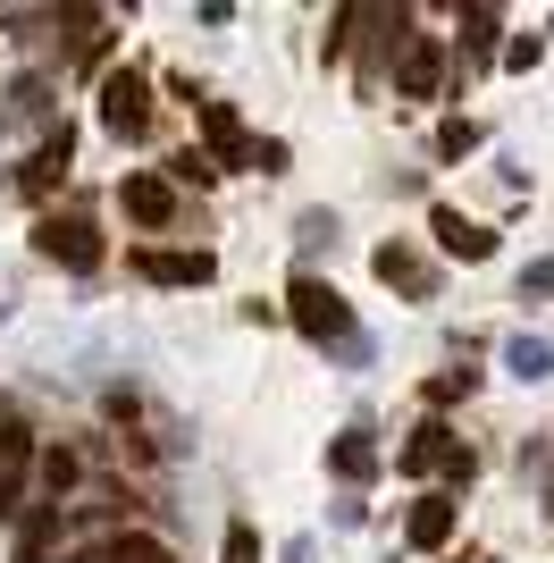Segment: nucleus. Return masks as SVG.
Instances as JSON below:
<instances>
[{
    "mask_svg": "<svg viewBox=\"0 0 554 563\" xmlns=\"http://www.w3.org/2000/svg\"><path fill=\"white\" fill-rule=\"evenodd\" d=\"M286 320H295L311 345H328V353H362V329H353L345 295L320 286V278H295V286H286Z\"/></svg>",
    "mask_w": 554,
    "mask_h": 563,
    "instance_id": "obj_1",
    "label": "nucleus"
},
{
    "mask_svg": "<svg viewBox=\"0 0 554 563\" xmlns=\"http://www.w3.org/2000/svg\"><path fill=\"white\" fill-rule=\"evenodd\" d=\"M34 244H43V261H59V269H101V228H92L85 211H51L43 228H34Z\"/></svg>",
    "mask_w": 554,
    "mask_h": 563,
    "instance_id": "obj_2",
    "label": "nucleus"
},
{
    "mask_svg": "<svg viewBox=\"0 0 554 563\" xmlns=\"http://www.w3.org/2000/svg\"><path fill=\"white\" fill-rule=\"evenodd\" d=\"M101 126H110L118 143H135L143 126H152V85H143V68L101 76Z\"/></svg>",
    "mask_w": 554,
    "mask_h": 563,
    "instance_id": "obj_3",
    "label": "nucleus"
},
{
    "mask_svg": "<svg viewBox=\"0 0 554 563\" xmlns=\"http://www.w3.org/2000/svg\"><path fill=\"white\" fill-rule=\"evenodd\" d=\"M118 211L135 219V228H168V219H177V177H160V168L126 177V186H118Z\"/></svg>",
    "mask_w": 554,
    "mask_h": 563,
    "instance_id": "obj_4",
    "label": "nucleus"
},
{
    "mask_svg": "<svg viewBox=\"0 0 554 563\" xmlns=\"http://www.w3.org/2000/svg\"><path fill=\"white\" fill-rule=\"evenodd\" d=\"M454 521L462 514H454V496H445V488L437 496H412V514H403V547H412V555H437V547L454 539Z\"/></svg>",
    "mask_w": 554,
    "mask_h": 563,
    "instance_id": "obj_5",
    "label": "nucleus"
},
{
    "mask_svg": "<svg viewBox=\"0 0 554 563\" xmlns=\"http://www.w3.org/2000/svg\"><path fill=\"white\" fill-rule=\"evenodd\" d=\"M135 269H143L152 286H210V278H219V261H210L202 244H193V253H160V244H143Z\"/></svg>",
    "mask_w": 554,
    "mask_h": 563,
    "instance_id": "obj_6",
    "label": "nucleus"
},
{
    "mask_svg": "<svg viewBox=\"0 0 554 563\" xmlns=\"http://www.w3.org/2000/svg\"><path fill=\"white\" fill-rule=\"evenodd\" d=\"M437 76H445V43H437V34H412V51L395 59V93L429 101V93H437Z\"/></svg>",
    "mask_w": 554,
    "mask_h": 563,
    "instance_id": "obj_7",
    "label": "nucleus"
},
{
    "mask_svg": "<svg viewBox=\"0 0 554 563\" xmlns=\"http://www.w3.org/2000/svg\"><path fill=\"white\" fill-rule=\"evenodd\" d=\"M454 429L445 421H420L412 438H403V454H395V471H412V479H429V471H454Z\"/></svg>",
    "mask_w": 554,
    "mask_h": 563,
    "instance_id": "obj_8",
    "label": "nucleus"
},
{
    "mask_svg": "<svg viewBox=\"0 0 554 563\" xmlns=\"http://www.w3.org/2000/svg\"><path fill=\"white\" fill-rule=\"evenodd\" d=\"M369 269H378L395 295H412V303H429V295H437V269H429L412 244H378V261H369Z\"/></svg>",
    "mask_w": 554,
    "mask_h": 563,
    "instance_id": "obj_9",
    "label": "nucleus"
},
{
    "mask_svg": "<svg viewBox=\"0 0 554 563\" xmlns=\"http://www.w3.org/2000/svg\"><path fill=\"white\" fill-rule=\"evenodd\" d=\"M202 135H210V161L219 168H253V135H244V118L228 101H202Z\"/></svg>",
    "mask_w": 554,
    "mask_h": 563,
    "instance_id": "obj_10",
    "label": "nucleus"
},
{
    "mask_svg": "<svg viewBox=\"0 0 554 563\" xmlns=\"http://www.w3.org/2000/svg\"><path fill=\"white\" fill-rule=\"evenodd\" d=\"M429 235H437L454 261H487V253H496V235H487L479 219H462V211H429Z\"/></svg>",
    "mask_w": 554,
    "mask_h": 563,
    "instance_id": "obj_11",
    "label": "nucleus"
},
{
    "mask_svg": "<svg viewBox=\"0 0 554 563\" xmlns=\"http://www.w3.org/2000/svg\"><path fill=\"white\" fill-rule=\"evenodd\" d=\"M34 463H43L34 438H25V429H0V514L18 505V488H25V471H34Z\"/></svg>",
    "mask_w": 554,
    "mask_h": 563,
    "instance_id": "obj_12",
    "label": "nucleus"
},
{
    "mask_svg": "<svg viewBox=\"0 0 554 563\" xmlns=\"http://www.w3.org/2000/svg\"><path fill=\"white\" fill-rule=\"evenodd\" d=\"M328 471H336V479H369V471H378V446H369V429H345V438H336V446H328Z\"/></svg>",
    "mask_w": 554,
    "mask_h": 563,
    "instance_id": "obj_13",
    "label": "nucleus"
},
{
    "mask_svg": "<svg viewBox=\"0 0 554 563\" xmlns=\"http://www.w3.org/2000/svg\"><path fill=\"white\" fill-rule=\"evenodd\" d=\"M59 177H68V126H51V143L34 152V161H25V177H18V186H25V194H51Z\"/></svg>",
    "mask_w": 554,
    "mask_h": 563,
    "instance_id": "obj_14",
    "label": "nucleus"
},
{
    "mask_svg": "<svg viewBox=\"0 0 554 563\" xmlns=\"http://www.w3.org/2000/svg\"><path fill=\"white\" fill-rule=\"evenodd\" d=\"M34 479H43V496H68L76 479H85V463H76L68 446H43V463H34Z\"/></svg>",
    "mask_w": 554,
    "mask_h": 563,
    "instance_id": "obj_15",
    "label": "nucleus"
},
{
    "mask_svg": "<svg viewBox=\"0 0 554 563\" xmlns=\"http://www.w3.org/2000/svg\"><path fill=\"white\" fill-rule=\"evenodd\" d=\"M505 362H512L521 378H546V371H554V345H546V336H512Z\"/></svg>",
    "mask_w": 554,
    "mask_h": 563,
    "instance_id": "obj_16",
    "label": "nucleus"
},
{
    "mask_svg": "<svg viewBox=\"0 0 554 563\" xmlns=\"http://www.w3.org/2000/svg\"><path fill=\"white\" fill-rule=\"evenodd\" d=\"M496 34H505L496 9H462V43H470V51H496Z\"/></svg>",
    "mask_w": 554,
    "mask_h": 563,
    "instance_id": "obj_17",
    "label": "nucleus"
},
{
    "mask_svg": "<svg viewBox=\"0 0 554 563\" xmlns=\"http://www.w3.org/2000/svg\"><path fill=\"white\" fill-rule=\"evenodd\" d=\"M168 177H185V186H219L228 168L210 161V152H177V168H168Z\"/></svg>",
    "mask_w": 554,
    "mask_h": 563,
    "instance_id": "obj_18",
    "label": "nucleus"
},
{
    "mask_svg": "<svg viewBox=\"0 0 554 563\" xmlns=\"http://www.w3.org/2000/svg\"><path fill=\"white\" fill-rule=\"evenodd\" d=\"M101 563H168V547L160 539H110V555Z\"/></svg>",
    "mask_w": 554,
    "mask_h": 563,
    "instance_id": "obj_19",
    "label": "nucleus"
},
{
    "mask_svg": "<svg viewBox=\"0 0 554 563\" xmlns=\"http://www.w3.org/2000/svg\"><path fill=\"white\" fill-rule=\"evenodd\" d=\"M470 143H479V126H470V118H445V126H437V152H445V161H462Z\"/></svg>",
    "mask_w": 554,
    "mask_h": 563,
    "instance_id": "obj_20",
    "label": "nucleus"
},
{
    "mask_svg": "<svg viewBox=\"0 0 554 563\" xmlns=\"http://www.w3.org/2000/svg\"><path fill=\"white\" fill-rule=\"evenodd\" d=\"M219 563H261V539H253V521H228V555Z\"/></svg>",
    "mask_w": 554,
    "mask_h": 563,
    "instance_id": "obj_21",
    "label": "nucleus"
},
{
    "mask_svg": "<svg viewBox=\"0 0 554 563\" xmlns=\"http://www.w3.org/2000/svg\"><path fill=\"white\" fill-rule=\"evenodd\" d=\"M538 59H546V43H538V34H521V43H505V68H512V76H530Z\"/></svg>",
    "mask_w": 554,
    "mask_h": 563,
    "instance_id": "obj_22",
    "label": "nucleus"
},
{
    "mask_svg": "<svg viewBox=\"0 0 554 563\" xmlns=\"http://www.w3.org/2000/svg\"><path fill=\"white\" fill-rule=\"evenodd\" d=\"M470 396V371H445V378H429V404H462Z\"/></svg>",
    "mask_w": 554,
    "mask_h": 563,
    "instance_id": "obj_23",
    "label": "nucleus"
},
{
    "mask_svg": "<svg viewBox=\"0 0 554 563\" xmlns=\"http://www.w3.org/2000/svg\"><path fill=\"white\" fill-rule=\"evenodd\" d=\"M253 168H261V177H277V168H286V143L261 135V143H253Z\"/></svg>",
    "mask_w": 554,
    "mask_h": 563,
    "instance_id": "obj_24",
    "label": "nucleus"
},
{
    "mask_svg": "<svg viewBox=\"0 0 554 563\" xmlns=\"http://www.w3.org/2000/svg\"><path fill=\"white\" fill-rule=\"evenodd\" d=\"M521 295H554V253H546V261H530V269H521Z\"/></svg>",
    "mask_w": 554,
    "mask_h": 563,
    "instance_id": "obj_25",
    "label": "nucleus"
},
{
    "mask_svg": "<svg viewBox=\"0 0 554 563\" xmlns=\"http://www.w3.org/2000/svg\"><path fill=\"white\" fill-rule=\"evenodd\" d=\"M302 555H311V547H295V555H286V563H302Z\"/></svg>",
    "mask_w": 554,
    "mask_h": 563,
    "instance_id": "obj_26",
    "label": "nucleus"
},
{
    "mask_svg": "<svg viewBox=\"0 0 554 563\" xmlns=\"http://www.w3.org/2000/svg\"><path fill=\"white\" fill-rule=\"evenodd\" d=\"M546 43H554V25H546Z\"/></svg>",
    "mask_w": 554,
    "mask_h": 563,
    "instance_id": "obj_27",
    "label": "nucleus"
},
{
    "mask_svg": "<svg viewBox=\"0 0 554 563\" xmlns=\"http://www.w3.org/2000/svg\"><path fill=\"white\" fill-rule=\"evenodd\" d=\"M487 563H496V555H487Z\"/></svg>",
    "mask_w": 554,
    "mask_h": 563,
    "instance_id": "obj_28",
    "label": "nucleus"
}]
</instances>
